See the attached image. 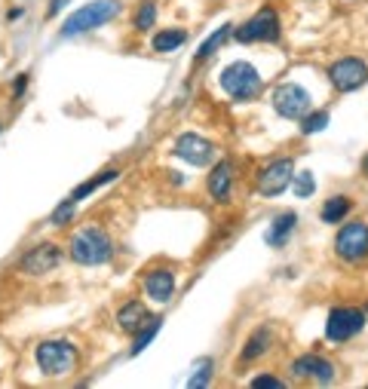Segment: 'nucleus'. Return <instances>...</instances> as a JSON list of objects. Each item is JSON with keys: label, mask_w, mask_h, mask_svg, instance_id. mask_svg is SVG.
Masks as SVG:
<instances>
[{"label": "nucleus", "mask_w": 368, "mask_h": 389, "mask_svg": "<svg viewBox=\"0 0 368 389\" xmlns=\"http://www.w3.org/2000/svg\"><path fill=\"white\" fill-rule=\"evenodd\" d=\"M68 251L77 264H83V267H96V264H105L111 258L114 245H111V237L101 227H83V230L74 233Z\"/></svg>", "instance_id": "nucleus-1"}, {"label": "nucleus", "mask_w": 368, "mask_h": 389, "mask_svg": "<svg viewBox=\"0 0 368 389\" xmlns=\"http://www.w3.org/2000/svg\"><path fill=\"white\" fill-rule=\"evenodd\" d=\"M282 386H285L282 380L267 377V374H261V377H255V380H252V389H282Z\"/></svg>", "instance_id": "nucleus-29"}, {"label": "nucleus", "mask_w": 368, "mask_h": 389, "mask_svg": "<svg viewBox=\"0 0 368 389\" xmlns=\"http://www.w3.org/2000/svg\"><path fill=\"white\" fill-rule=\"evenodd\" d=\"M295 212H285V214H276L273 224H270V230L264 233V239H267V245H273V249H280V245L292 237V230H295Z\"/></svg>", "instance_id": "nucleus-15"}, {"label": "nucleus", "mask_w": 368, "mask_h": 389, "mask_svg": "<svg viewBox=\"0 0 368 389\" xmlns=\"http://www.w3.org/2000/svg\"><path fill=\"white\" fill-rule=\"evenodd\" d=\"M267 343H270V334H267V331L255 334L252 341L245 343V350H242V359H245V362H252L255 356H264V353H267Z\"/></svg>", "instance_id": "nucleus-25"}, {"label": "nucleus", "mask_w": 368, "mask_h": 389, "mask_svg": "<svg viewBox=\"0 0 368 389\" xmlns=\"http://www.w3.org/2000/svg\"><path fill=\"white\" fill-rule=\"evenodd\" d=\"M114 178H117V172H114V169H111V172H101L98 178H92V181H83V184H80V187H77L74 193H71V199H74V202H80L83 197H89L92 190H98L101 184H108V181H114Z\"/></svg>", "instance_id": "nucleus-22"}, {"label": "nucleus", "mask_w": 368, "mask_h": 389, "mask_svg": "<svg viewBox=\"0 0 368 389\" xmlns=\"http://www.w3.org/2000/svg\"><path fill=\"white\" fill-rule=\"evenodd\" d=\"M25 86H28V77H19V83H16V95H22Z\"/></svg>", "instance_id": "nucleus-31"}, {"label": "nucleus", "mask_w": 368, "mask_h": 389, "mask_svg": "<svg viewBox=\"0 0 368 389\" xmlns=\"http://www.w3.org/2000/svg\"><path fill=\"white\" fill-rule=\"evenodd\" d=\"M292 374L298 377H313L316 383H332L334 380V365L320 359V356H301V359H295L292 365Z\"/></svg>", "instance_id": "nucleus-13"}, {"label": "nucleus", "mask_w": 368, "mask_h": 389, "mask_svg": "<svg viewBox=\"0 0 368 389\" xmlns=\"http://www.w3.org/2000/svg\"><path fill=\"white\" fill-rule=\"evenodd\" d=\"M365 328V313L362 310H350V306H337L329 313V322H325V337L334 343L350 341L353 334H359Z\"/></svg>", "instance_id": "nucleus-6"}, {"label": "nucleus", "mask_w": 368, "mask_h": 389, "mask_svg": "<svg viewBox=\"0 0 368 389\" xmlns=\"http://www.w3.org/2000/svg\"><path fill=\"white\" fill-rule=\"evenodd\" d=\"M74 209H77V202L74 199H65L61 206L53 212V218H49V224H56V227H61L65 221H71V214H74Z\"/></svg>", "instance_id": "nucleus-28"}, {"label": "nucleus", "mask_w": 368, "mask_h": 389, "mask_svg": "<svg viewBox=\"0 0 368 389\" xmlns=\"http://www.w3.org/2000/svg\"><path fill=\"white\" fill-rule=\"evenodd\" d=\"M160 325H163V319H148V325H141V328L136 331V343H132V356H138V353H145V346L157 337V331H160Z\"/></svg>", "instance_id": "nucleus-19"}, {"label": "nucleus", "mask_w": 368, "mask_h": 389, "mask_svg": "<svg viewBox=\"0 0 368 389\" xmlns=\"http://www.w3.org/2000/svg\"><path fill=\"white\" fill-rule=\"evenodd\" d=\"M172 291H175V276H172L169 270H153V273H148L145 294H148L150 301L166 304V301H172Z\"/></svg>", "instance_id": "nucleus-14"}, {"label": "nucleus", "mask_w": 368, "mask_h": 389, "mask_svg": "<svg viewBox=\"0 0 368 389\" xmlns=\"http://www.w3.org/2000/svg\"><path fill=\"white\" fill-rule=\"evenodd\" d=\"M37 365L46 377H65L74 371L77 350L68 341H46L37 346Z\"/></svg>", "instance_id": "nucleus-4"}, {"label": "nucleus", "mask_w": 368, "mask_h": 389, "mask_svg": "<svg viewBox=\"0 0 368 389\" xmlns=\"http://www.w3.org/2000/svg\"><path fill=\"white\" fill-rule=\"evenodd\" d=\"M261 74L255 71L249 61H233V65H228L221 71V89L228 92V95L233 101H252L258 98L261 92Z\"/></svg>", "instance_id": "nucleus-3"}, {"label": "nucleus", "mask_w": 368, "mask_h": 389, "mask_svg": "<svg viewBox=\"0 0 368 389\" xmlns=\"http://www.w3.org/2000/svg\"><path fill=\"white\" fill-rule=\"evenodd\" d=\"M212 145L206 138L193 135V132H188V135H181L175 141V157H181L184 162H190V166H206V162L212 160Z\"/></svg>", "instance_id": "nucleus-12"}, {"label": "nucleus", "mask_w": 368, "mask_h": 389, "mask_svg": "<svg viewBox=\"0 0 368 389\" xmlns=\"http://www.w3.org/2000/svg\"><path fill=\"white\" fill-rule=\"evenodd\" d=\"M148 319H150V316H148V310H145V304H138V301H129V304L117 313V322H120L123 331H138Z\"/></svg>", "instance_id": "nucleus-17"}, {"label": "nucleus", "mask_w": 368, "mask_h": 389, "mask_svg": "<svg viewBox=\"0 0 368 389\" xmlns=\"http://www.w3.org/2000/svg\"><path fill=\"white\" fill-rule=\"evenodd\" d=\"M120 16V0H92V4L80 6L77 13H71L61 25V37H77L83 31H92V28H101L105 22Z\"/></svg>", "instance_id": "nucleus-2"}, {"label": "nucleus", "mask_w": 368, "mask_h": 389, "mask_svg": "<svg viewBox=\"0 0 368 389\" xmlns=\"http://www.w3.org/2000/svg\"><path fill=\"white\" fill-rule=\"evenodd\" d=\"M292 184H295V197H298V199H307V197H310V193L316 190V181H313L310 172H301V175H295Z\"/></svg>", "instance_id": "nucleus-27"}, {"label": "nucleus", "mask_w": 368, "mask_h": 389, "mask_svg": "<svg viewBox=\"0 0 368 389\" xmlns=\"http://www.w3.org/2000/svg\"><path fill=\"white\" fill-rule=\"evenodd\" d=\"M240 43H270V40H280V19H276L273 9H261L258 16H252L240 31H237Z\"/></svg>", "instance_id": "nucleus-7"}, {"label": "nucleus", "mask_w": 368, "mask_h": 389, "mask_svg": "<svg viewBox=\"0 0 368 389\" xmlns=\"http://www.w3.org/2000/svg\"><path fill=\"white\" fill-rule=\"evenodd\" d=\"M334 251L341 254L344 261H362L368 254V224L365 221H353L341 227L334 239Z\"/></svg>", "instance_id": "nucleus-8"}, {"label": "nucleus", "mask_w": 368, "mask_h": 389, "mask_svg": "<svg viewBox=\"0 0 368 389\" xmlns=\"http://www.w3.org/2000/svg\"><path fill=\"white\" fill-rule=\"evenodd\" d=\"M325 126H329V114H325V110H316V114L301 117V132H304V135H316V132H322Z\"/></svg>", "instance_id": "nucleus-24"}, {"label": "nucleus", "mask_w": 368, "mask_h": 389, "mask_svg": "<svg viewBox=\"0 0 368 389\" xmlns=\"http://www.w3.org/2000/svg\"><path fill=\"white\" fill-rule=\"evenodd\" d=\"M273 108L285 120H301L310 114V95H307V89L295 86V83H282L273 92Z\"/></svg>", "instance_id": "nucleus-5"}, {"label": "nucleus", "mask_w": 368, "mask_h": 389, "mask_svg": "<svg viewBox=\"0 0 368 389\" xmlns=\"http://www.w3.org/2000/svg\"><path fill=\"white\" fill-rule=\"evenodd\" d=\"M295 178V162L285 157V160H273L267 169L258 175V193L261 197H280V193L289 187Z\"/></svg>", "instance_id": "nucleus-10"}, {"label": "nucleus", "mask_w": 368, "mask_h": 389, "mask_svg": "<svg viewBox=\"0 0 368 389\" xmlns=\"http://www.w3.org/2000/svg\"><path fill=\"white\" fill-rule=\"evenodd\" d=\"M153 19H157V6H153V0H145L136 16V28L138 31H150L153 28Z\"/></svg>", "instance_id": "nucleus-26"}, {"label": "nucleus", "mask_w": 368, "mask_h": 389, "mask_svg": "<svg viewBox=\"0 0 368 389\" xmlns=\"http://www.w3.org/2000/svg\"><path fill=\"white\" fill-rule=\"evenodd\" d=\"M329 77H332V86L337 92H353V89L368 83V68L362 58H341L332 65Z\"/></svg>", "instance_id": "nucleus-9"}, {"label": "nucleus", "mask_w": 368, "mask_h": 389, "mask_svg": "<svg viewBox=\"0 0 368 389\" xmlns=\"http://www.w3.org/2000/svg\"><path fill=\"white\" fill-rule=\"evenodd\" d=\"M61 261V249L53 242H44L37 249H31L25 258H22V273L28 276H44V273H53Z\"/></svg>", "instance_id": "nucleus-11"}, {"label": "nucleus", "mask_w": 368, "mask_h": 389, "mask_svg": "<svg viewBox=\"0 0 368 389\" xmlns=\"http://www.w3.org/2000/svg\"><path fill=\"white\" fill-rule=\"evenodd\" d=\"M365 169H368V160H365Z\"/></svg>", "instance_id": "nucleus-32"}, {"label": "nucleus", "mask_w": 368, "mask_h": 389, "mask_svg": "<svg viewBox=\"0 0 368 389\" xmlns=\"http://www.w3.org/2000/svg\"><path fill=\"white\" fill-rule=\"evenodd\" d=\"M230 34H233V25H221V28L215 31V34H212L209 40H203V46L197 49V58H206V56H212V53H215V49H218L221 43H228Z\"/></svg>", "instance_id": "nucleus-21"}, {"label": "nucleus", "mask_w": 368, "mask_h": 389, "mask_svg": "<svg viewBox=\"0 0 368 389\" xmlns=\"http://www.w3.org/2000/svg\"><path fill=\"white\" fill-rule=\"evenodd\" d=\"M71 0H49V16H58L61 13V6H68Z\"/></svg>", "instance_id": "nucleus-30"}, {"label": "nucleus", "mask_w": 368, "mask_h": 389, "mask_svg": "<svg viewBox=\"0 0 368 389\" xmlns=\"http://www.w3.org/2000/svg\"><path fill=\"white\" fill-rule=\"evenodd\" d=\"M230 181H233V169H230V162H218V166L212 169V175H209V193L215 199H228L230 197Z\"/></svg>", "instance_id": "nucleus-16"}, {"label": "nucleus", "mask_w": 368, "mask_h": 389, "mask_svg": "<svg viewBox=\"0 0 368 389\" xmlns=\"http://www.w3.org/2000/svg\"><path fill=\"white\" fill-rule=\"evenodd\" d=\"M184 40H188V34H184L181 28H169V31H160L157 37H153V49L157 53H172V49H178Z\"/></svg>", "instance_id": "nucleus-18"}, {"label": "nucleus", "mask_w": 368, "mask_h": 389, "mask_svg": "<svg viewBox=\"0 0 368 389\" xmlns=\"http://www.w3.org/2000/svg\"><path fill=\"white\" fill-rule=\"evenodd\" d=\"M212 359H200L197 365H193V374L188 377V386L190 389H200V386H209V380H212Z\"/></svg>", "instance_id": "nucleus-23"}, {"label": "nucleus", "mask_w": 368, "mask_h": 389, "mask_svg": "<svg viewBox=\"0 0 368 389\" xmlns=\"http://www.w3.org/2000/svg\"><path fill=\"white\" fill-rule=\"evenodd\" d=\"M347 212H350V199H347V197H334V199H329L322 206V221L325 224H337L341 218H347Z\"/></svg>", "instance_id": "nucleus-20"}]
</instances>
